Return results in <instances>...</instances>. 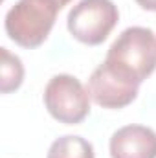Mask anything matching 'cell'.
Masks as SVG:
<instances>
[{"instance_id":"cell-9","label":"cell","mask_w":156,"mask_h":158,"mask_svg":"<svg viewBox=\"0 0 156 158\" xmlns=\"http://www.w3.org/2000/svg\"><path fill=\"white\" fill-rule=\"evenodd\" d=\"M136 2L147 11H156V0H136Z\"/></svg>"},{"instance_id":"cell-7","label":"cell","mask_w":156,"mask_h":158,"mask_svg":"<svg viewBox=\"0 0 156 158\" xmlns=\"http://www.w3.org/2000/svg\"><path fill=\"white\" fill-rule=\"evenodd\" d=\"M46 158H96V155H94V145L88 140L74 134H66L57 138L50 145Z\"/></svg>"},{"instance_id":"cell-2","label":"cell","mask_w":156,"mask_h":158,"mask_svg":"<svg viewBox=\"0 0 156 158\" xmlns=\"http://www.w3.org/2000/svg\"><path fill=\"white\" fill-rule=\"evenodd\" d=\"M61 9L50 0H18L6 13V33L24 48H37L48 39Z\"/></svg>"},{"instance_id":"cell-4","label":"cell","mask_w":156,"mask_h":158,"mask_svg":"<svg viewBox=\"0 0 156 158\" xmlns=\"http://www.w3.org/2000/svg\"><path fill=\"white\" fill-rule=\"evenodd\" d=\"M44 105L57 121L76 125L90 112V94L77 77L57 74L44 88Z\"/></svg>"},{"instance_id":"cell-1","label":"cell","mask_w":156,"mask_h":158,"mask_svg":"<svg viewBox=\"0 0 156 158\" xmlns=\"http://www.w3.org/2000/svg\"><path fill=\"white\" fill-rule=\"evenodd\" d=\"M105 61L138 83L145 81L156 70V33L142 26L123 30L110 44Z\"/></svg>"},{"instance_id":"cell-8","label":"cell","mask_w":156,"mask_h":158,"mask_svg":"<svg viewBox=\"0 0 156 158\" xmlns=\"http://www.w3.org/2000/svg\"><path fill=\"white\" fill-rule=\"evenodd\" d=\"M2 63H0V90L2 94L13 92L22 85L24 79V66L20 57L13 55L7 48H0Z\"/></svg>"},{"instance_id":"cell-10","label":"cell","mask_w":156,"mask_h":158,"mask_svg":"<svg viewBox=\"0 0 156 158\" xmlns=\"http://www.w3.org/2000/svg\"><path fill=\"white\" fill-rule=\"evenodd\" d=\"M50 2H51V4H55L59 9H63V7H64L68 2H72V0H50Z\"/></svg>"},{"instance_id":"cell-3","label":"cell","mask_w":156,"mask_h":158,"mask_svg":"<svg viewBox=\"0 0 156 158\" xmlns=\"http://www.w3.org/2000/svg\"><path fill=\"white\" fill-rule=\"evenodd\" d=\"M119 20L117 6L112 0H79L68 13V31L74 39L96 46L110 35Z\"/></svg>"},{"instance_id":"cell-5","label":"cell","mask_w":156,"mask_h":158,"mask_svg":"<svg viewBox=\"0 0 156 158\" xmlns=\"http://www.w3.org/2000/svg\"><path fill=\"white\" fill-rule=\"evenodd\" d=\"M140 83L103 61L88 79L90 98L103 109H123L138 96Z\"/></svg>"},{"instance_id":"cell-6","label":"cell","mask_w":156,"mask_h":158,"mask_svg":"<svg viewBox=\"0 0 156 158\" xmlns=\"http://www.w3.org/2000/svg\"><path fill=\"white\" fill-rule=\"evenodd\" d=\"M112 158H156V132L145 125H125L110 138Z\"/></svg>"}]
</instances>
